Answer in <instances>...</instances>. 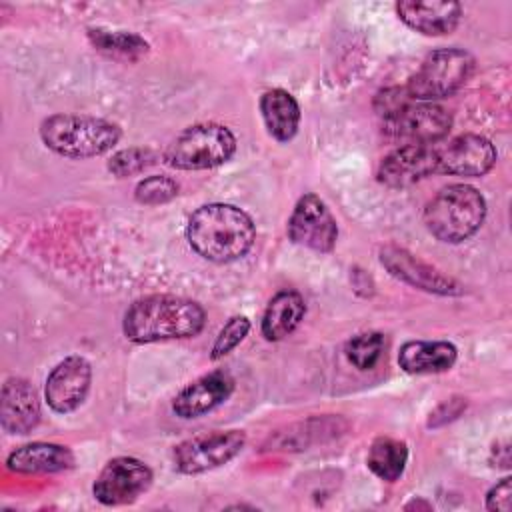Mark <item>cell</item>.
Returning <instances> with one entry per match:
<instances>
[{
    "label": "cell",
    "instance_id": "1",
    "mask_svg": "<svg viewBox=\"0 0 512 512\" xmlns=\"http://www.w3.org/2000/svg\"><path fill=\"white\" fill-rule=\"evenodd\" d=\"M186 240L204 260L228 264L248 254L256 240V224L248 212L234 204L210 202L190 214Z\"/></svg>",
    "mask_w": 512,
    "mask_h": 512
},
{
    "label": "cell",
    "instance_id": "2",
    "mask_svg": "<svg viewBox=\"0 0 512 512\" xmlns=\"http://www.w3.org/2000/svg\"><path fill=\"white\" fill-rule=\"evenodd\" d=\"M206 310L182 296L150 294L134 300L122 318V332L134 344L194 338L204 330Z\"/></svg>",
    "mask_w": 512,
    "mask_h": 512
},
{
    "label": "cell",
    "instance_id": "3",
    "mask_svg": "<svg viewBox=\"0 0 512 512\" xmlns=\"http://www.w3.org/2000/svg\"><path fill=\"white\" fill-rule=\"evenodd\" d=\"M40 140L58 156L84 160L110 152L122 138L118 124L88 114H52L40 122Z\"/></svg>",
    "mask_w": 512,
    "mask_h": 512
},
{
    "label": "cell",
    "instance_id": "4",
    "mask_svg": "<svg viewBox=\"0 0 512 512\" xmlns=\"http://www.w3.org/2000/svg\"><path fill=\"white\" fill-rule=\"evenodd\" d=\"M486 218V200L470 184H448L426 204L422 220L426 230L444 244L472 238Z\"/></svg>",
    "mask_w": 512,
    "mask_h": 512
},
{
    "label": "cell",
    "instance_id": "5",
    "mask_svg": "<svg viewBox=\"0 0 512 512\" xmlns=\"http://www.w3.org/2000/svg\"><path fill=\"white\" fill-rule=\"evenodd\" d=\"M236 152V136L218 122L184 128L164 150V162L176 170H210L226 164Z\"/></svg>",
    "mask_w": 512,
    "mask_h": 512
},
{
    "label": "cell",
    "instance_id": "6",
    "mask_svg": "<svg viewBox=\"0 0 512 512\" xmlns=\"http://www.w3.org/2000/svg\"><path fill=\"white\" fill-rule=\"evenodd\" d=\"M474 70V58L462 48L432 50L404 86L414 102H436L458 92Z\"/></svg>",
    "mask_w": 512,
    "mask_h": 512
},
{
    "label": "cell",
    "instance_id": "7",
    "mask_svg": "<svg viewBox=\"0 0 512 512\" xmlns=\"http://www.w3.org/2000/svg\"><path fill=\"white\" fill-rule=\"evenodd\" d=\"M246 444L242 430H212L174 446L172 464L180 474H204L236 458Z\"/></svg>",
    "mask_w": 512,
    "mask_h": 512
},
{
    "label": "cell",
    "instance_id": "8",
    "mask_svg": "<svg viewBox=\"0 0 512 512\" xmlns=\"http://www.w3.org/2000/svg\"><path fill=\"white\" fill-rule=\"evenodd\" d=\"M152 484V470L134 456H116L104 464L92 484L94 498L104 506L132 504Z\"/></svg>",
    "mask_w": 512,
    "mask_h": 512
},
{
    "label": "cell",
    "instance_id": "9",
    "mask_svg": "<svg viewBox=\"0 0 512 512\" xmlns=\"http://www.w3.org/2000/svg\"><path fill=\"white\" fill-rule=\"evenodd\" d=\"M288 238L308 250L328 254L338 240V224L326 202L308 192L298 198L286 224Z\"/></svg>",
    "mask_w": 512,
    "mask_h": 512
},
{
    "label": "cell",
    "instance_id": "10",
    "mask_svg": "<svg viewBox=\"0 0 512 512\" xmlns=\"http://www.w3.org/2000/svg\"><path fill=\"white\" fill-rule=\"evenodd\" d=\"M384 132L406 144H436L452 128V114L436 102H410L392 118L384 120Z\"/></svg>",
    "mask_w": 512,
    "mask_h": 512
},
{
    "label": "cell",
    "instance_id": "11",
    "mask_svg": "<svg viewBox=\"0 0 512 512\" xmlns=\"http://www.w3.org/2000/svg\"><path fill=\"white\" fill-rule=\"evenodd\" d=\"M378 258L392 278L412 288L438 294V296H458L464 292V288L454 278L442 274L436 266L424 262L422 258L414 256L406 248L386 244L380 248Z\"/></svg>",
    "mask_w": 512,
    "mask_h": 512
},
{
    "label": "cell",
    "instance_id": "12",
    "mask_svg": "<svg viewBox=\"0 0 512 512\" xmlns=\"http://www.w3.org/2000/svg\"><path fill=\"white\" fill-rule=\"evenodd\" d=\"M494 144L480 134H460L444 144H436L438 174L478 178L488 174L496 164Z\"/></svg>",
    "mask_w": 512,
    "mask_h": 512
},
{
    "label": "cell",
    "instance_id": "13",
    "mask_svg": "<svg viewBox=\"0 0 512 512\" xmlns=\"http://www.w3.org/2000/svg\"><path fill=\"white\" fill-rule=\"evenodd\" d=\"M92 366L84 356L72 354L60 360L44 384V400L56 414H68L80 408L90 392Z\"/></svg>",
    "mask_w": 512,
    "mask_h": 512
},
{
    "label": "cell",
    "instance_id": "14",
    "mask_svg": "<svg viewBox=\"0 0 512 512\" xmlns=\"http://www.w3.org/2000/svg\"><path fill=\"white\" fill-rule=\"evenodd\" d=\"M432 174H438L436 144H404L388 152L376 170L380 184L408 188Z\"/></svg>",
    "mask_w": 512,
    "mask_h": 512
},
{
    "label": "cell",
    "instance_id": "15",
    "mask_svg": "<svg viewBox=\"0 0 512 512\" xmlns=\"http://www.w3.org/2000/svg\"><path fill=\"white\" fill-rule=\"evenodd\" d=\"M234 392V378L226 370H212L186 384L172 400V412L190 420L224 404Z\"/></svg>",
    "mask_w": 512,
    "mask_h": 512
},
{
    "label": "cell",
    "instance_id": "16",
    "mask_svg": "<svg viewBox=\"0 0 512 512\" xmlns=\"http://www.w3.org/2000/svg\"><path fill=\"white\" fill-rule=\"evenodd\" d=\"M42 416L40 400L34 386L20 376H10L2 384L0 424L8 434H28L38 426Z\"/></svg>",
    "mask_w": 512,
    "mask_h": 512
},
{
    "label": "cell",
    "instance_id": "17",
    "mask_svg": "<svg viewBox=\"0 0 512 512\" xmlns=\"http://www.w3.org/2000/svg\"><path fill=\"white\" fill-rule=\"evenodd\" d=\"M394 10L408 28L424 36H446L456 30L462 18V6L452 0H402L394 4Z\"/></svg>",
    "mask_w": 512,
    "mask_h": 512
},
{
    "label": "cell",
    "instance_id": "18",
    "mask_svg": "<svg viewBox=\"0 0 512 512\" xmlns=\"http://www.w3.org/2000/svg\"><path fill=\"white\" fill-rule=\"evenodd\" d=\"M72 466V450L56 442H28L6 456V468L16 474H56Z\"/></svg>",
    "mask_w": 512,
    "mask_h": 512
},
{
    "label": "cell",
    "instance_id": "19",
    "mask_svg": "<svg viewBox=\"0 0 512 512\" xmlns=\"http://www.w3.org/2000/svg\"><path fill=\"white\" fill-rule=\"evenodd\" d=\"M458 348L448 340H408L400 346L398 366L406 374H438L454 366Z\"/></svg>",
    "mask_w": 512,
    "mask_h": 512
},
{
    "label": "cell",
    "instance_id": "20",
    "mask_svg": "<svg viewBox=\"0 0 512 512\" xmlns=\"http://www.w3.org/2000/svg\"><path fill=\"white\" fill-rule=\"evenodd\" d=\"M304 316H306V302L302 294L290 288L280 290L270 298L264 310V316L260 322L262 336L268 342L284 340L300 326Z\"/></svg>",
    "mask_w": 512,
    "mask_h": 512
},
{
    "label": "cell",
    "instance_id": "21",
    "mask_svg": "<svg viewBox=\"0 0 512 512\" xmlns=\"http://www.w3.org/2000/svg\"><path fill=\"white\" fill-rule=\"evenodd\" d=\"M260 114L268 134L278 142H288L300 126V106L284 88H270L260 96Z\"/></svg>",
    "mask_w": 512,
    "mask_h": 512
},
{
    "label": "cell",
    "instance_id": "22",
    "mask_svg": "<svg viewBox=\"0 0 512 512\" xmlns=\"http://www.w3.org/2000/svg\"><path fill=\"white\" fill-rule=\"evenodd\" d=\"M408 462V446L404 440L378 436L372 440L366 456V466L384 482H396Z\"/></svg>",
    "mask_w": 512,
    "mask_h": 512
},
{
    "label": "cell",
    "instance_id": "23",
    "mask_svg": "<svg viewBox=\"0 0 512 512\" xmlns=\"http://www.w3.org/2000/svg\"><path fill=\"white\" fill-rule=\"evenodd\" d=\"M88 40L98 52L118 60H138L150 50V44L140 34L126 30L88 28Z\"/></svg>",
    "mask_w": 512,
    "mask_h": 512
},
{
    "label": "cell",
    "instance_id": "24",
    "mask_svg": "<svg viewBox=\"0 0 512 512\" xmlns=\"http://www.w3.org/2000/svg\"><path fill=\"white\" fill-rule=\"evenodd\" d=\"M384 352V334L382 332H360L346 340L344 356L358 370H372Z\"/></svg>",
    "mask_w": 512,
    "mask_h": 512
},
{
    "label": "cell",
    "instance_id": "25",
    "mask_svg": "<svg viewBox=\"0 0 512 512\" xmlns=\"http://www.w3.org/2000/svg\"><path fill=\"white\" fill-rule=\"evenodd\" d=\"M156 158L158 156L152 148L130 146V148H122L110 156L108 170L118 178H126V176L144 172L148 166H152L156 162Z\"/></svg>",
    "mask_w": 512,
    "mask_h": 512
},
{
    "label": "cell",
    "instance_id": "26",
    "mask_svg": "<svg viewBox=\"0 0 512 512\" xmlns=\"http://www.w3.org/2000/svg\"><path fill=\"white\" fill-rule=\"evenodd\" d=\"M178 196V182L166 174H154L142 178L134 188V198L144 206H158Z\"/></svg>",
    "mask_w": 512,
    "mask_h": 512
},
{
    "label": "cell",
    "instance_id": "27",
    "mask_svg": "<svg viewBox=\"0 0 512 512\" xmlns=\"http://www.w3.org/2000/svg\"><path fill=\"white\" fill-rule=\"evenodd\" d=\"M250 332V320L242 314H236V316H230L226 320V324L220 328L214 344H212V350H210V358L212 360H220L224 356H228Z\"/></svg>",
    "mask_w": 512,
    "mask_h": 512
},
{
    "label": "cell",
    "instance_id": "28",
    "mask_svg": "<svg viewBox=\"0 0 512 512\" xmlns=\"http://www.w3.org/2000/svg\"><path fill=\"white\" fill-rule=\"evenodd\" d=\"M412 102L410 94L406 92V88H384L376 94L374 98V110L378 112V116H382V120L392 118L394 114H398L402 108H406Z\"/></svg>",
    "mask_w": 512,
    "mask_h": 512
},
{
    "label": "cell",
    "instance_id": "29",
    "mask_svg": "<svg viewBox=\"0 0 512 512\" xmlns=\"http://www.w3.org/2000/svg\"><path fill=\"white\" fill-rule=\"evenodd\" d=\"M486 510L510 512L512 510V478L504 476L486 494Z\"/></svg>",
    "mask_w": 512,
    "mask_h": 512
},
{
    "label": "cell",
    "instance_id": "30",
    "mask_svg": "<svg viewBox=\"0 0 512 512\" xmlns=\"http://www.w3.org/2000/svg\"><path fill=\"white\" fill-rule=\"evenodd\" d=\"M464 408H466V398H462V396H452L450 400H444V402L430 414L426 426H428V428H438V426H442V424H446V422L458 418Z\"/></svg>",
    "mask_w": 512,
    "mask_h": 512
},
{
    "label": "cell",
    "instance_id": "31",
    "mask_svg": "<svg viewBox=\"0 0 512 512\" xmlns=\"http://www.w3.org/2000/svg\"><path fill=\"white\" fill-rule=\"evenodd\" d=\"M404 508H406V510H410V508H426V510H430L432 506H430L428 502H420V500L416 502V500H412V502H408Z\"/></svg>",
    "mask_w": 512,
    "mask_h": 512
}]
</instances>
